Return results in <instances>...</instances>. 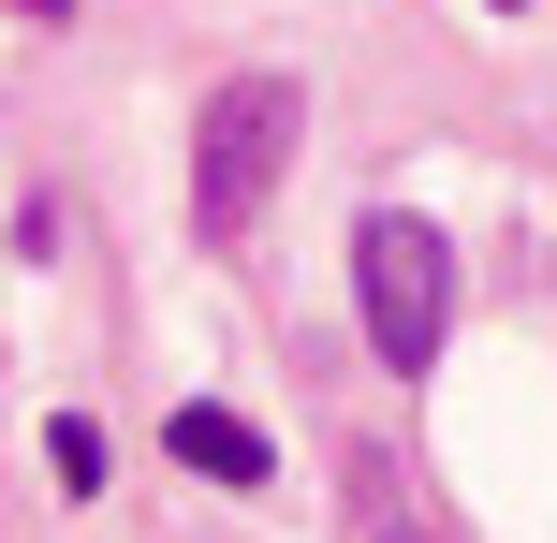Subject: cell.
<instances>
[{"label":"cell","mask_w":557,"mask_h":543,"mask_svg":"<svg viewBox=\"0 0 557 543\" xmlns=\"http://www.w3.org/2000/svg\"><path fill=\"white\" fill-rule=\"evenodd\" d=\"M352 323H367V353H382L396 382L441 368L455 250H441V221H425V206H367V221H352Z\"/></svg>","instance_id":"1"},{"label":"cell","mask_w":557,"mask_h":543,"mask_svg":"<svg viewBox=\"0 0 557 543\" xmlns=\"http://www.w3.org/2000/svg\"><path fill=\"white\" fill-rule=\"evenodd\" d=\"M294 133H308V88H294V74H235L221 103L191 118V221L221 235V250L278 206V176H294Z\"/></svg>","instance_id":"2"},{"label":"cell","mask_w":557,"mask_h":543,"mask_svg":"<svg viewBox=\"0 0 557 543\" xmlns=\"http://www.w3.org/2000/svg\"><path fill=\"white\" fill-rule=\"evenodd\" d=\"M176 470H206V485H264V470H278V441L250 427V411H221V397H176Z\"/></svg>","instance_id":"3"},{"label":"cell","mask_w":557,"mask_h":543,"mask_svg":"<svg viewBox=\"0 0 557 543\" xmlns=\"http://www.w3.org/2000/svg\"><path fill=\"white\" fill-rule=\"evenodd\" d=\"M45 470L88 499V485H103V427H88V411H59V427H45Z\"/></svg>","instance_id":"4"},{"label":"cell","mask_w":557,"mask_h":543,"mask_svg":"<svg viewBox=\"0 0 557 543\" xmlns=\"http://www.w3.org/2000/svg\"><path fill=\"white\" fill-rule=\"evenodd\" d=\"M15 15H74V0H15Z\"/></svg>","instance_id":"5"},{"label":"cell","mask_w":557,"mask_h":543,"mask_svg":"<svg viewBox=\"0 0 557 543\" xmlns=\"http://www.w3.org/2000/svg\"><path fill=\"white\" fill-rule=\"evenodd\" d=\"M382 543H441V529H382Z\"/></svg>","instance_id":"6"},{"label":"cell","mask_w":557,"mask_h":543,"mask_svg":"<svg viewBox=\"0 0 557 543\" xmlns=\"http://www.w3.org/2000/svg\"><path fill=\"white\" fill-rule=\"evenodd\" d=\"M499 15H529V0H499Z\"/></svg>","instance_id":"7"}]
</instances>
